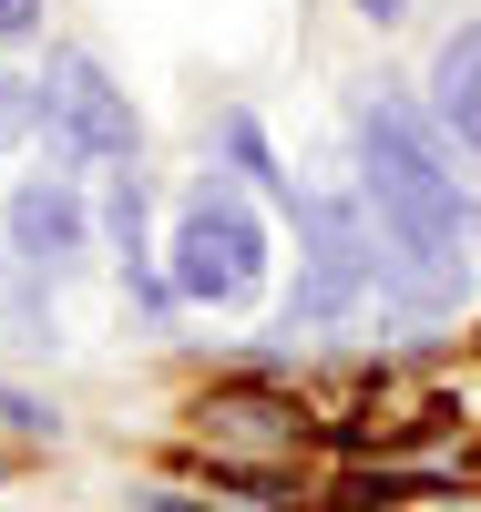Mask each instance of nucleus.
<instances>
[{
    "label": "nucleus",
    "mask_w": 481,
    "mask_h": 512,
    "mask_svg": "<svg viewBox=\"0 0 481 512\" xmlns=\"http://www.w3.org/2000/svg\"><path fill=\"white\" fill-rule=\"evenodd\" d=\"M359 154H369V216H379V287L400 308H451L461 277L481 267V205L441 164L430 123L410 103H369L359 113Z\"/></svg>",
    "instance_id": "f257e3e1"
},
{
    "label": "nucleus",
    "mask_w": 481,
    "mask_h": 512,
    "mask_svg": "<svg viewBox=\"0 0 481 512\" xmlns=\"http://www.w3.org/2000/svg\"><path fill=\"white\" fill-rule=\"evenodd\" d=\"M256 277H267V226L226 175H205L185 195V226H174V297L236 308V297H256Z\"/></svg>",
    "instance_id": "f03ea898"
},
{
    "label": "nucleus",
    "mask_w": 481,
    "mask_h": 512,
    "mask_svg": "<svg viewBox=\"0 0 481 512\" xmlns=\"http://www.w3.org/2000/svg\"><path fill=\"white\" fill-rule=\"evenodd\" d=\"M41 113H52V144L62 154H82V164H134V103L113 93V72L93 62V52H52V82H41Z\"/></svg>",
    "instance_id": "7ed1b4c3"
},
{
    "label": "nucleus",
    "mask_w": 481,
    "mask_h": 512,
    "mask_svg": "<svg viewBox=\"0 0 481 512\" xmlns=\"http://www.w3.org/2000/svg\"><path fill=\"white\" fill-rule=\"evenodd\" d=\"M11 246H21V267H41V277L82 267V246H93V226H82V195L52 185V175H31V185L11 195Z\"/></svg>",
    "instance_id": "20e7f679"
},
{
    "label": "nucleus",
    "mask_w": 481,
    "mask_h": 512,
    "mask_svg": "<svg viewBox=\"0 0 481 512\" xmlns=\"http://www.w3.org/2000/svg\"><path fill=\"white\" fill-rule=\"evenodd\" d=\"M430 93H441V123L481 154V21L441 41V72H430Z\"/></svg>",
    "instance_id": "39448f33"
},
{
    "label": "nucleus",
    "mask_w": 481,
    "mask_h": 512,
    "mask_svg": "<svg viewBox=\"0 0 481 512\" xmlns=\"http://www.w3.org/2000/svg\"><path fill=\"white\" fill-rule=\"evenodd\" d=\"M0 431H31V441H41V431H52V410H41L31 390H0Z\"/></svg>",
    "instance_id": "423d86ee"
},
{
    "label": "nucleus",
    "mask_w": 481,
    "mask_h": 512,
    "mask_svg": "<svg viewBox=\"0 0 481 512\" xmlns=\"http://www.w3.org/2000/svg\"><path fill=\"white\" fill-rule=\"evenodd\" d=\"M31 123H41V103L21 93V82H0V144H21V134H31Z\"/></svg>",
    "instance_id": "0eeeda50"
},
{
    "label": "nucleus",
    "mask_w": 481,
    "mask_h": 512,
    "mask_svg": "<svg viewBox=\"0 0 481 512\" xmlns=\"http://www.w3.org/2000/svg\"><path fill=\"white\" fill-rule=\"evenodd\" d=\"M41 31V0H0V41H31Z\"/></svg>",
    "instance_id": "6e6552de"
},
{
    "label": "nucleus",
    "mask_w": 481,
    "mask_h": 512,
    "mask_svg": "<svg viewBox=\"0 0 481 512\" xmlns=\"http://www.w3.org/2000/svg\"><path fill=\"white\" fill-rule=\"evenodd\" d=\"M359 11H369V21H400V11H410V0H359Z\"/></svg>",
    "instance_id": "1a4fd4ad"
}]
</instances>
